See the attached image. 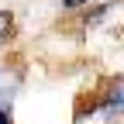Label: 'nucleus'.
Segmentation results:
<instances>
[{
    "label": "nucleus",
    "instance_id": "f03ea898",
    "mask_svg": "<svg viewBox=\"0 0 124 124\" xmlns=\"http://www.w3.org/2000/svg\"><path fill=\"white\" fill-rule=\"evenodd\" d=\"M10 28H14L10 14H7V10H0V48H4V41L10 38Z\"/></svg>",
    "mask_w": 124,
    "mask_h": 124
},
{
    "label": "nucleus",
    "instance_id": "7ed1b4c3",
    "mask_svg": "<svg viewBox=\"0 0 124 124\" xmlns=\"http://www.w3.org/2000/svg\"><path fill=\"white\" fill-rule=\"evenodd\" d=\"M10 86H14V79L7 76V69H0V103L10 97Z\"/></svg>",
    "mask_w": 124,
    "mask_h": 124
},
{
    "label": "nucleus",
    "instance_id": "39448f33",
    "mask_svg": "<svg viewBox=\"0 0 124 124\" xmlns=\"http://www.w3.org/2000/svg\"><path fill=\"white\" fill-rule=\"evenodd\" d=\"M62 7H83V4H90V0H59Z\"/></svg>",
    "mask_w": 124,
    "mask_h": 124
},
{
    "label": "nucleus",
    "instance_id": "20e7f679",
    "mask_svg": "<svg viewBox=\"0 0 124 124\" xmlns=\"http://www.w3.org/2000/svg\"><path fill=\"white\" fill-rule=\"evenodd\" d=\"M0 124H14V117H10V110H7L4 103H0Z\"/></svg>",
    "mask_w": 124,
    "mask_h": 124
},
{
    "label": "nucleus",
    "instance_id": "f257e3e1",
    "mask_svg": "<svg viewBox=\"0 0 124 124\" xmlns=\"http://www.w3.org/2000/svg\"><path fill=\"white\" fill-rule=\"evenodd\" d=\"M100 110H103V114H121V110H124V76L107 86L103 100H100Z\"/></svg>",
    "mask_w": 124,
    "mask_h": 124
}]
</instances>
